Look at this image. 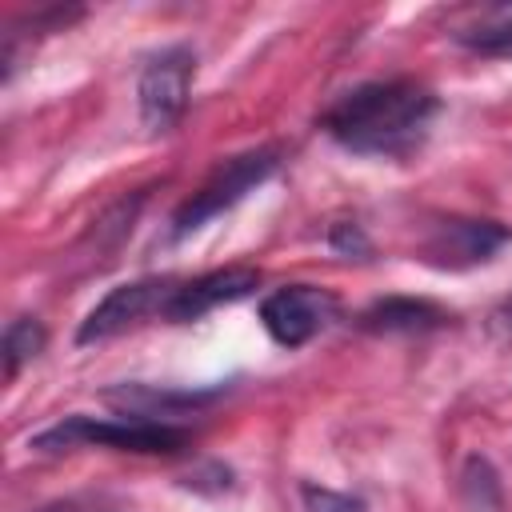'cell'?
Here are the masks:
<instances>
[{
	"label": "cell",
	"instance_id": "cell-9",
	"mask_svg": "<svg viewBox=\"0 0 512 512\" xmlns=\"http://www.w3.org/2000/svg\"><path fill=\"white\" fill-rule=\"evenodd\" d=\"M448 312L432 300H412V296H384L360 312L364 332H428L440 328Z\"/></svg>",
	"mask_w": 512,
	"mask_h": 512
},
{
	"label": "cell",
	"instance_id": "cell-13",
	"mask_svg": "<svg viewBox=\"0 0 512 512\" xmlns=\"http://www.w3.org/2000/svg\"><path fill=\"white\" fill-rule=\"evenodd\" d=\"M328 244L340 252V256H356V260H364V256H372V244H368V236H364V228L360 224H352V220H340V224H332V232H328Z\"/></svg>",
	"mask_w": 512,
	"mask_h": 512
},
{
	"label": "cell",
	"instance_id": "cell-7",
	"mask_svg": "<svg viewBox=\"0 0 512 512\" xmlns=\"http://www.w3.org/2000/svg\"><path fill=\"white\" fill-rule=\"evenodd\" d=\"M256 284H260L256 268H216V272H204V276H196V280L176 288V296H172L164 316L168 320H200L204 312H212L220 304L244 300Z\"/></svg>",
	"mask_w": 512,
	"mask_h": 512
},
{
	"label": "cell",
	"instance_id": "cell-12",
	"mask_svg": "<svg viewBox=\"0 0 512 512\" xmlns=\"http://www.w3.org/2000/svg\"><path fill=\"white\" fill-rule=\"evenodd\" d=\"M300 496H304V508H308V512H364V500H356V496H348V492H332V488L304 484Z\"/></svg>",
	"mask_w": 512,
	"mask_h": 512
},
{
	"label": "cell",
	"instance_id": "cell-2",
	"mask_svg": "<svg viewBox=\"0 0 512 512\" xmlns=\"http://www.w3.org/2000/svg\"><path fill=\"white\" fill-rule=\"evenodd\" d=\"M192 436L168 420H148V416H124V420H92L84 412L64 416L60 424L44 428L32 436L36 452H68L80 444L96 448H120V452H180Z\"/></svg>",
	"mask_w": 512,
	"mask_h": 512
},
{
	"label": "cell",
	"instance_id": "cell-5",
	"mask_svg": "<svg viewBox=\"0 0 512 512\" xmlns=\"http://www.w3.org/2000/svg\"><path fill=\"white\" fill-rule=\"evenodd\" d=\"M336 296L328 288L316 284H288L276 288L272 296H264L260 304V320L268 328V336L284 348H300L308 344L316 332H324L336 320Z\"/></svg>",
	"mask_w": 512,
	"mask_h": 512
},
{
	"label": "cell",
	"instance_id": "cell-6",
	"mask_svg": "<svg viewBox=\"0 0 512 512\" xmlns=\"http://www.w3.org/2000/svg\"><path fill=\"white\" fill-rule=\"evenodd\" d=\"M176 288H180V284H172V280H156V276L112 288V292L84 316V324L76 328V344L108 340V336H116V332L140 324V320L152 316V312L164 316L168 304H172V296H176Z\"/></svg>",
	"mask_w": 512,
	"mask_h": 512
},
{
	"label": "cell",
	"instance_id": "cell-10",
	"mask_svg": "<svg viewBox=\"0 0 512 512\" xmlns=\"http://www.w3.org/2000/svg\"><path fill=\"white\" fill-rule=\"evenodd\" d=\"M48 344V332L36 316H16L8 328H4V376L12 380L32 356H40Z\"/></svg>",
	"mask_w": 512,
	"mask_h": 512
},
{
	"label": "cell",
	"instance_id": "cell-1",
	"mask_svg": "<svg viewBox=\"0 0 512 512\" xmlns=\"http://www.w3.org/2000/svg\"><path fill=\"white\" fill-rule=\"evenodd\" d=\"M436 116V96L416 80H372L344 92L324 128L336 144L360 156H408Z\"/></svg>",
	"mask_w": 512,
	"mask_h": 512
},
{
	"label": "cell",
	"instance_id": "cell-3",
	"mask_svg": "<svg viewBox=\"0 0 512 512\" xmlns=\"http://www.w3.org/2000/svg\"><path fill=\"white\" fill-rule=\"evenodd\" d=\"M276 164H280L276 148H256V152H244V156L224 160V164L200 184V192H192V200H184V204L176 208L168 236H172V240H184L188 232L204 228L212 216L228 212V208L240 204L252 188H260V184L276 172Z\"/></svg>",
	"mask_w": 512,
	"mask_h": 512
},
{
	"label": "cell",
	"instance_id": "cell-4",
	"mask_svg": "<svg viewBox=\"0 0 512 512\" xmlns=\"http://www.w3.org/2000/svg\"><path fill=\"white\" fill-rule=\"evenodd\" d=\"M192 68L196 52L188 44L164 48L152 56L140 72L136 96H140V120L148 132H172L188 108V88H192Z\"/></svg>",
	"mask_w": 512,
	"mask_h": 512
},
{
	"label": "cell",
	"instance_id": "cell-15",
	"mask_svg": "<svg viewBox=\"0 0 512 512\" xmlns=\"http://www.w3.org/2000/svg\"><path fill=\"white\" fill-rule=\"evenodd\" d=\"M488 332H492V340L512 344V300H508V304H500V308L488 316Z\"/></svg>",
	"mask_w": 512,
	"mask_h": 512
},
{
	"label": "cell",
	"instance_id": "cell-11",
	"mask_svg": "<svg viewBox=\"0 0 512 512\" xmlns=\"http://www.w3.org/2000/svg\"><path fill=\"white\" fill-rule=\"evenodd\" d=\"M500 20L496 24H480V28H468V32H456V40L480 56H504L512 60V8H500L496 12Z\"/></svg>",
	"mask_w": 512,
	"mask_h": 512
},
{
	"label": "cell",
	"instance_id": "cell-8",
	"mask_svg": "<svg viewBox=\"0 0 512 512\" xmlns=\"http://www.w3.org/2000/svg\"><path fill=\"white\" fill-rule=\"evenodd\" d=\"M508 228L504 224H492V220H448L440 224V232L428 240V256L436 264H448V268H464V264H476V260H488L500 244H508Z\"/></svg>",
	"mask_w": 512,
	"mask_h": 512
},
{
	"label": "cell",
	"instance_id": "cell-14",
	"mask_svg": "<svg viewBox=\"0 0 512 512\" xmlns=\"http://www.w3.org/2000/svg\"><path fill=\"white\" fill-rule=\"evenodd\" d=\"M40 512H112V508L96 496H68V500H56V504L40 508Z\"/></svg>",
	"mask_w": 512,
	"mask_h": 512
}]
</instances>
